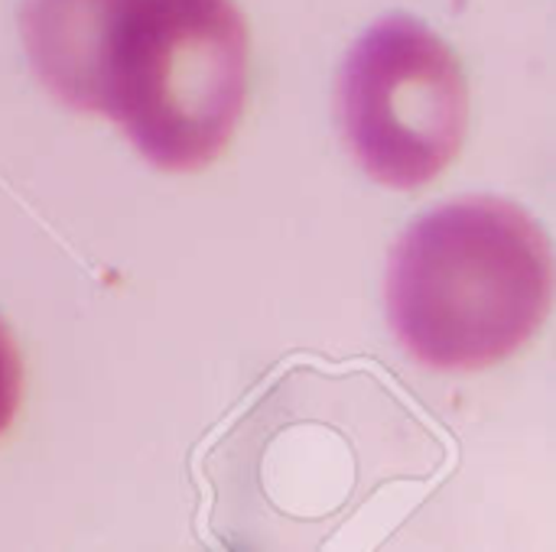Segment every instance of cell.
Instances as JSON below:
<instances>
[{
  "mask_svg": "<svg viewBox=\"0 0 556 552\" xmlns=\"http://www.w3.org/2000/svg\"><path fill=\"white\" fill-rule=\"evenodd\" d=\"M551 293V241L505 198H463L424 215L388 270L401 345L443 371H479L515 355L541 329Z\"/></svg>",
  "mask_w": 556,
  "mask_h": 552,
  "instance_id": "7a4b0ae2",
  "label": "cell"
},
{
  "mask_svg": "<svg viewBox=\"0 0 556 552\" xmlns=\"http://www.w3.org/2000/svg\"><path fill=\"white\" fill-rule=\"evenodd\" d=\"M20 387H23L20 358H16L10 332L0 322V433L13 423V413L20 407Z\"/></svg>",
  "mask_w": 556,
  "mask_h": 552,
  "instance_id": "277c9868",
  "label": "cell"
},
{
  "mask_svg": "<svg viewBox=\"0 0 556 552\" xmlns=\"http://www.w3.org/2000/svg\"><path fill=\"white\" fill-rule=\"evenodd\" d=\"M248 55L231 0H98L81 111L114 117L153 166L195 172L238 127Z\"/></svg>",
  "mask_w": 556,
  "mask_h": 552,
  "instance_id": "6da1fadb",
  "label": "cell"
},
{
  "mask_svg": "<svg viewBox=\"0 0 556 552\" xmlns=\"http://www.w3.org/2000/svg\"><path fill=\"white\" fill-rule=\"evenodd\" d=\"M339 117L371 179L417 189L456 159L469 127V85L456 52L430 26L388 16L345 59Z\"/></svg>",
  "mask_w": 556,
  "mask_h": 552,
  "instance_id": "3957f363",
  "label": "cell"
}]
</instances>
